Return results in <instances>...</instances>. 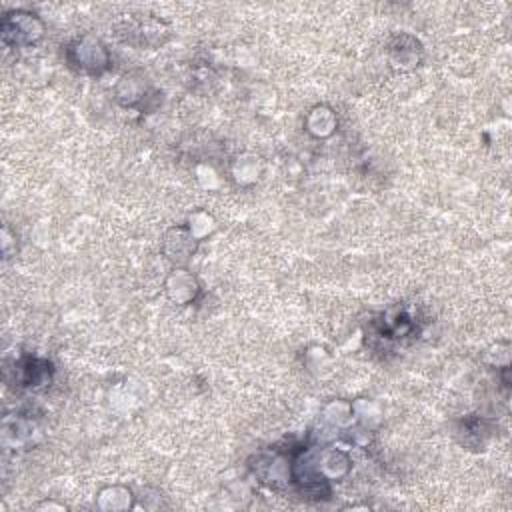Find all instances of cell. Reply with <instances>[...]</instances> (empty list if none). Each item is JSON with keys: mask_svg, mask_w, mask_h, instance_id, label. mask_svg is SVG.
I'll return each instance as SVG.
<instances>
[{"mask_svg": "<svg viewBox=\"0 0 512 512\" xmlns=\"http://www.w3.org/2000/svg\"><path fill=\"white\" fill-rule=\"evenodd\" d=\"M3 36L11 44H28L43 36V22L30 12H11L3 22Z\"/></svg>", "mask_w": 512, "mask_h": 512, "instance_id": "cell-1", "label": "cell"}, {"mask_svg": "<svg viewBox=\"0 0 512 512\" xmlns=\"http://www.w3.org/2000/svg\"><path fill=\"white\" fill-rule=\"evenodd\" d=\"M76 57V65H79L82 71L89 73H100L108 65V54L105 50V46L98 41H90V38H84L73 49Z\"/></svg>", "mask_w": 512, "mask_h": 512, "instance_id": "cell-2", "label": "cell"}]
</instances>
